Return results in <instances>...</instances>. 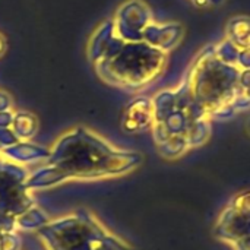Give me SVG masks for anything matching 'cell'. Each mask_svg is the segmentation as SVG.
<instances>
[{
    "mask_svg": "<svg viewBox=\"0 0 250 250\" xmlns=\"http://www.w3.org/2000/svg\"><path fill=\"white\" fill-rule=\"evenodd\" d=\"M38 233L50 250H135L111 236L88 211L48 221Z\"/></svg>",
    "mask_w": 250,
    "mask_h": 250,
    "instance_id": "obj_2",
    "label": "cell"
},
{
    "mask_svg": "<svg viewBox=\"0 0 250 250\" xmlns=\"http://www.w3.org/2000/svg\"><path fill=\"white\" fill-rule=\"evenodd\" d=\"M13 122V114L9 111H0V127H9Z\"/></svg>",
    "mask_w": 250,
    "mask_h": 250,
    "instance_id": "obj_9",
    "label": "cell"
},
{
    "mask_svg": "<svg viewBox=\"0 0 250 250\" xmlns=\"http://www.w3.org/2000/svg\"><path fill=\"white\" fill-rule=\"evenodd\" d=\"M0 152H1V155H6V158H9L12 163L22 164V163H31V161H35L40 158H48L50 148L37 146V145L28 144V142H16L12 146L1 148Z\"/></svg>",
    "mask_w": 250,
    "mask_h": 250,
    "instance_id": "obj_4",
    "label": "cell"
},
{
    "mask_svg": "<svg viewBox=\"0 0 250 250\" xmlns=\"http://www.w3.org/2000/svg\"><path fill=\"white\" fill-rule=\"evenodd\" d=\"M47 163L62 170L67 180H94L126 174L142 163V157L119 151L95 133L78 127L53 145Z\"/></svg>",
    "mask_w": 250,
    "mask_h": 250,
    "instance_id": "obj_1",
    "label": "cell"
},
{
    "mask_svg": "<svg viewBox=\"0 0 250 250\" xmlns=\"http://www.w3.org/2000/svg\"><path fill=\"white\" fill-rule=\"evenodd\" d=\"M21 240L12 231H0V250H19Z\"/></svg>",
    "mask_w": 250,
    "mask_h": 250,
    "instance_id": "obj_8",
    "label": "cell"
},
{
    "mask_svg": "<svg viewBox=\"0 0 250 250\" xmlns=\"http://www.w3.org/2000/svg\"><path fill=\"white\" fill-rule=\"evenodd\" d=\"M12 132L18 139H29L37 132V119L29 113H16L12 122Z\"/></svg>",
    "mask_w": 250,
    "mask_h": 250,
    "instance_id": "obj_6",
    "label": "cell"
},
{
    "mask_svg": "<svg viewBox=\"0 0 250 250\" xmlns=\"http://www.w3.org/2000/svg\"><path fill=\"white\" fill-rule=\"evenodd\" d=\"M154 125V108L149 101L138 100L129 105L123 117V129L129 133H138Z\"/></svg>",
    "mask_w": 250,
    "mask_h": 250,
    "instance_id": "obj_3",
    "label": "cell"
},
{
    "mask_svg": "<svg viewBox=\"0 0 250 250\" xmlns=\"http://www.w3.org/2000/svg\"><path fill=\"white\" fill-rule=\"evenodd\" d=\"M67 180L66 176L63 174L62 170H59L54 166H45L37 171H34L29 177H26L25 180V186L28 190L31 189H42V188H48V186H54L60 182Z\"/></svg>",
    "mask_w": 250,
    "mask_h": 250,
    "instance_id": "obj_5",
    "label": "cell"
},
{
    "mask_svg": "<svg viewBox=\"0 0 250 250\" xmlns=\"http://www.w3.org/2000/svg\"><path fill=\"white\" fill-rule=\"evenodd\" d=\"M47 223H48L47 215L35 207H32L25 214H22L21 217L16 218V226H21L22 229H26V230H32V229L38 230L42 226H45Z\"/></svg>",
    "mask_w": 250,
    "mask_h": 250,
    "instance_id": "obj_7",
    "label": "cell"
}]
</instances>
